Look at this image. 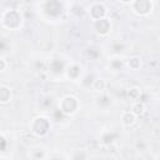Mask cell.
Returning a JSON list of instances; mask_svg holds the SVG:
<instances>
[{"label": "cell", "mask_w": 160, "mask_h": 160, "mask_svg": "<svg viewBox=\"0 0 160 160\" xmlns=\"http://www.w3.org/2000/svg\"><path fill=\"white\" fill-rule=\"evenodd\" d=\"M66 78L69 80H72V81H76L81 78V66L76 62H71V64H68L66 68H65V72Z\"/></svg>", "instance_id": "obj_8"}, {"label": "cell", "mask_w": 160, "mask_h": 160, "mask_svg": "<svg viewBox=\"0 0 160 160\" xmlns=\"http://www.w3.org/2000/svg\"><path fill=\"white\" fill-rule=\"evenodd\" d=\"M90 15H91V19L92 20H98V19L105 18V15H106V8L101 2L92 4L91 8H90Z\"/></svg>", "instance_id": "obj_9"}, {"label": "cell", "mask_w": 160, "mask_h": 160, "mask_svg": "<svg viewBox=\"0 0 160 160\" xmlns=\"http://www.w3.org/2000/svg\"><path fill=\"white\" fill-rule=\"evenodd\" d=\"M131 111H132L136 116L142 115V114L145 112V105H144V102H141L140 100H138V101H132Z\"/></svg>", "instance_id": "obj_13"}, {"label": "cell", "mask_w": 160, "mask_h": 160, "mask_svg": "<svg viewBox=\"0 0 160 160\" xmlns=\"http://www.w3.org/2000/svg\"><path fill=\"white\" fill-rule=\"evenodd\" d=\"M136 118H138V116H136L131 110H128V111H125V112L122 114L121 120H122V124H124L125 126H130V125H132V124L135 122Z\"/></svg>", "instance_id": "obj_10"}, {"label": "cell", "mask_w": 160, "mask_h": 160, "mask_svg": "<svg viewBox=\"0 0 160 160\" xmlns=\"http://www.w3.org/2000/svg\"><path fill=\"white\" fill-rule=\"evenodd\" d=\"M130 4L132 8V11L139 16L148 15L152 9V4L150 0H132Z\"/></svg>", "instance_id": "obj_5"}, {"label": "cell", "mask_w": 160, "mask_h": 160, "mask_svg": "<svg viewBox=\"0 0 160 160\" xmlns=\"http://www.w3.org/2000/svg\"><path fill=\"white\" fill-rule=\"evenodd\" d=\"M30 130L36 136H45L50 130V121L45 116H38L32 120Z\"/></svg>", "instance_id": "obj_2"}, {"label": "cell", "mask_w": 160, "mask_h": 160, "mask_svg": "<svg viewBox=\"0 0 160 160\" xmlns=\"http://www.w3.org/2000/svg\"><path fill=\"white\" fill-rule=\"evenodd\" d=\"M98 104L100 106H108L111 104V99L108 96V95H101L98 98Z\"/></svg>", "instance_id": "obj_17"}, {"label": "cell", "mask_w": 160, "mask_h": 160, "mask_svg": "<svg viewBox=\"0 0 160 160\" xmlns=\"http://www.w3.org/2000/svg\"><path fill=\"white\" fill-rule=\"evenodd\" d=\"M129 95V99H131V101H138L140 100V96H141V91L138 89V88H131L128 92Z\"/></svg>", "instance_id": "obj_15"}, {"label": "cell", "mask_w": 160, "mask_h": 160, "mask_svg": "<svg viewBox=\"0 0 160 160\" xmlns=\"http://www.w3.org/2000/svg\"><path fill=\"white\" fill-rule=\"evenodd\" d=\"M9 48V42L5 39H0V54H4L8 51Z\"/></svg>", "instance_id": "obj_19"}, {"label": "cell", "mask_w": 160, "mask_h": 160, "mask_svg": "<svg viewBox=\"0 0 160 160\" xmlns=\"http://www.w3.org/2000/svg\"><path fill=\"white\" fill-rule=\"evenodd\" d=\"M66 65H68V64H66L62 59H60V58H52V59H50L49 62H48V70H49V72H50L51 75L59 76V75H61V74L65 72Z\"/></svg>", "instance_id": "obj_6"}, {"label": "cell", "mask_w": 160, "mask_h": 160, "mask_svg": "<svg viewBox=\"0 0 160 160\" xmlns=\"http://www.w3.org/2000/svg\"><path fill=\"white\" fill-rule=\"evenodd\" d=\"M120 2H122V4H130L132 0H119Z\"/></svg>", "instance_id": "obj_22"}, {"label": "cell", "mask_w": 160, "mask_h": 160, "mask_svg": "<svg viewBox=\"0 0 160 160\" xmlns=\"http://www.w3.org/2000/svg\"><path fill=\"white\" fill-rule=\"evenodd\" d=\"M8 148V140L0 134V151H5Z\"/></svg>", "instance_id": "obj_20"}, {"label": "cell", "mask_w": 160, "mask_h": 160, "mask_svg": "<svg viewBox=\"0 0 160 160\" xmlns=\"http://www.w3.org/2000/svg\"><path fill=\"white\" fill-rule=\"evenodd\" d=\"M122 66H124V62L119 56H115L109 61V69L111 71H121Z\"/></svg>", "instance_id": "obj_11"}, {"label": "cell", "mask_w": 160, "mask_h": 160, "mask_svg": "<svg viewBox=\"0 0 160 160\" xmlns=\"http://www.w3.org/2000/svg\"><path fill=\"white\" fill-rule=\"evenodd\" d=\"M42 10L46 16L55 19L59 18L62 12V4L60 2V0H44Z\"/></svg>", "instance_id": "obj_3"}, {"label": "cell", "mask_w": 160, "mask_h": 160, "mask_svg": "<svg viewBox=\"0 0 160 160\" xmlns=\"http://www.w3.org/2000/svg\"><path fill=\"white\" fill-rule=\"evenodd\" d=\"M92 25H94V30L101 35V36H106L109 32H110V29H111V24L109 21V19L106 18H101V19H98V20H92Z\"/></svg>", "instance_id": "obj_7"}, {"label": "cell", "mask_w": 160, "mask_h": 160, "mask_svg": "<svg viewBox=\"0 0 160 160\" xmlns=\"http://www.w3.org/2000/svg\"><path fill=\"white\" fill-rule=\"evenodd\" d=\"M1 22L5 28L10 29V30H16L20 25H21V15L19 11L11 9V10H6L2 14L1 18Z\"/></svg>", "instance_id": "obj_1"}, {"label": "cell", "mask_w": 160, "mask_h": 160, "mask_svg": "<svg viewBox=\"0 0 160 160\" xmlns=\"http://www.w3.org/2000/svg\"><path fill=\"white\" fill-rule=\"evenodd\" d=\"M114 141V134H111V132H105V134H102V136H101V142L102 144H111Z\"/></svg>", "instance_id": "obj_18"}, {"label": "cell", "mask_w": 160, "mask_h": 160, "mask_svg": "<svg viewBox=\"0 0 160 160\" xmlns=\"http://www.w3.org/2000/svg\"><path fill=\"white\" fill-rule=\"evenodd\" d=\"M91 88L95 90V91H100V92H102L104 90H105V88H106V82H105V80L104 79H94V81H92V85H91Z\"/></svg>", "instance_id": "obj_14"}, {"label": "cell", "mask_w": 160, "mask_h": 160, "mask_svg": "<svg viewBox=\"0 0 160 160\" xmlns=\"http://www.w3.org/2000/svg\"><path fill=\"white\" fill-rule=\"evenodd\" d=\"M11 99V91L8 86H0V102L6 104Z\"/></svg>", "instance_id": "obj_12"}, {"label": "cell", "mask_w": 160, "mask_h": 160, "mask_svg": "<svg viewBox=\"0 0 160 160\" xmlns=\"http://www.w3.org/2000/svg\"><path fill=\"white\" fill-rule=\"evenodd\" d=\"M78 106H79V102H78V99L71 96V95H66L64 96L60 101H59V109L65 114V115H72L76 112L78 110Z\"/></svg>", "instance_id": "obj_4"}, {"label": "cell", "mask_w": 160, "mask_h": 160, "mask_svg": "<svg viewBox=\"0 0 160 160\" xmlns=\"http://www.w3.org/2000/svg\"><path fill=\"white\" fill-rule=\"evenodd\" d=\"M6 66H8V64H6V61L0 56V71H4L5 69H6Z\"/></svg>", "instance_id": "obj_21"}, {"label": "cell", "mask_w": 160, "mask_h": 160, "mask_svg": "<svg viewBox=\"0 0 160 160\" xmlns=\"http://www.w3.org/2000/svg\"><path fill=\"white\" fill-rule=\"evenodd\" d=\"M128 64H129V68L136 70V69L140 66V58H138V56H132V58L129 59V62H128Z\"/></svg>", "instance_id": "obj_16"}]
</instances>
